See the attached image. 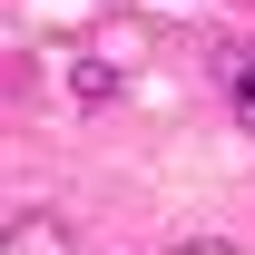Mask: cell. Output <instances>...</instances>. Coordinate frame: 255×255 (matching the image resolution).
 Instances as JSON below:
<instances>
[{
  "instance_id": "cell-1",
  "label": "cell",
  "mask_w": 255,
  "mask_h": 255,
  "mask_svg": "<svg viewBox=\"0 0 255 255\" xmlns=\"http://www.w3.org/2000/svg\"><path fill=\"white\" fill-rule=\"evenodd\" d=\"M226 98H236L246 128H255V49H226Z\"/></svg>"
},
{
  "instance_id": "cell-2",
  "label": "cell",
  "mask_w": 255,
  "mask_h": 255,
  "mask_svg": "<svg viewBox=\"0 0 255 255\" xmlns=\"http://www.w3.org/2000/svg\"><path fill=\"white\" fill-rule=\"evenodd\" d=\"M177 255H236V246H177Z\"/></svg>"
}]
</instances>
